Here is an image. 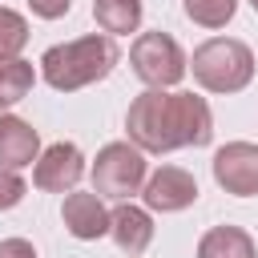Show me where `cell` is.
<instances>
[{"label":"cell","instance_id":"11","mask_svg":"<svg viewBox=\"0 0 258 258\" xmlns=\"http://www.w3.org/2000/svg\"><path fill=\"white\" fill-rule=\"evenodd\" d=\"M109 234H113V242H117L129 258H137V254L153 242V218H149V210H141V206H133V202H121V206L109 214Z\"/></svg>","mask_w":258,"mask_h":258},{"label":"cell","instance_id":"6","mask_svg":"<svg viewBox=\"0 0 258 258\" xmlns=\"http://www.w3.org/2000/svg\"><path fill=\"white\" fill-rule=\"evenodd\" d=\"M214 181L234 198H254L258 194V145L226 141L214 153Z\"/></svg>","mask_w":258,"mask_h":258},{"label":"cell","instance_id":"1","mask_svg":"<svg viewBox=\"0 0 258 258\" xmlns=\"http://www.w3.org/2000/svg\"><path fill=\"white\" fill-rule=\"evenodd\" d=\"M129 141L141 153H173L185 145H210L214 137V113L206 97L194 93H165V89H145L133 97L125 113Z\"/></svg>","mask_w":258,"mask_h":258},{"label":"cell","instance_id":"12","mask_svg":"<svg viewBox=\"0 0 258 258\" xmlns=\"http://www.w3.org/2000/svg\"><path fill=\"white\" fill-rule=\"evenodd\" d=\"M198 258H258V250L242 226H214L202 234Z\"/></svg>","mask_w":258,"mask_h":258},{"label":"cell","instance_id":"8","mask_svg":"<svg viewBox=\"0 0 258 258\" xmlns=\"http://www.w3.org/2000/svg\"><path fill=\"white\" fill-rule=\"evenodd\" d=\"M141 198H145V210H153V214H177L198 202V181L181 165H161L145 177Z\"/></svg>","mask_w":258,"mask_h":258},{"label":"cell","instance_id":"15","mask_svg":"<svg viewBox=\"0 0 258 258\" xmlns=\"http://www.w3.org/2000/svg\"><path fill=\"white\" fill-rule=\"evenodd\" d=\"M185 4V16L202 28H226L238 12V0H181Z\"/></svg>","mask_w":258,"mask_h":258},{"label":"cell","instance_id":"7","mask_svg":"<svg viewBox=\"0 0 258 258\" xmlns=\"http://www.w3.org/2000/svg\"><path fill=\"white\" fill-rule=\"evenodd\" d=\"M85 177V153L73 141H52L32 169V185L44 194H69L77 189V181Z\"/></svg>","mask_w":258,"mask_h":258},{"label":"cell","instance_id":"18","mask_svg":"<svg viewBox=\"0 0 258 258\" xmlns=\"http://www.w3.org/2000/svg\"><path fill=\"white\" fill-rule=\"evenodd\" d=\"M28 8L36 16H44V20H56V16H64L73 8V0H28Z\"/></svg>","mask_w":258,"mask_h":258},{"label":"cell","instance_id":"20","mask_svg":"<svg viewBox=\"0 0 258 258\" xmlns=\"http://www.w3.org/2000/svg\"><path fill=\"white\" fill-rule=\"evenodd\" d=\"M250 8H254V12H258V0H250Z\"/></svg>","mask_w":258,"mask_h":258},{"label":"cell","instance_id":"4","mask_svg":"<svg viewBox=\"0 0 258 258\" xmlns=\"http://www.w3.org/2000/svg\"><path fill=\"white\" fill-rule=\"evenodd\" d=\"M93 189L113 202H129L145 185V153L133 141H109L93 161Z\"/></svg>","mask_w":258,"mask_h":258},{"label":"cell","instance_id":"5","mask_svg":"<svg viewBox=\"0 0 258 258\" xmlns=\"http://www.w3.org/2000/svg\"><path fill=\"white\" fill-rule=\"evenodd\" d=\"M129 64L149 89H173L185 77V52L169 32H141L129 44Z\"/></svg>","mask_w":258,"mask_h":258},{"label":"cell","instance_id":"10","mask_svg":"<svg viewBox=\"0 0 258 258\" xmlns=\"http://www.w3.org/2000/svg\"><path fill=\"white\" fill-rule=\"evenodd\" d=\"M36 157H40L36 129L16 113H0V169H24Z\"/></svg>","mask_w":258,"mask_h":258},{"label":"cell","instance_id":"17","mask_svg":"<svg viewBox=\"0 0 258 258\" xmlns=\"http://www.w3.org/2000/svg\"><path fill=\"white\" fill-rule=\"evenodd\" d=\"M24 194H28L24 177H20L16 169H0V210H12V206H20V202H24Z\"/></svg>","mask_w":258,"mask_h":258},{"label":"cell","instance_id":"3","mask_svg":"<svg viewBox=\"0 0 258 258\" xmlns=\"http://www.w3.org/2000/svg\"><path fill=\"white\" fill-rule=\"evenodd\" d=\"M185 69H194V81L206 93H238L254 81V52L234 36H214L194 48V60H185Z\"/></svg>","mask_w":258,"mask_h":258},{"label":"cell","instance_id":"9","mask_svg":"<svg viewBox=\"0 0 258 258\" xmlns=\"http://www.w3.org/2000/svg\"><path fill=\"white\" fill-rule=\"evenodd\" d=\"M60 218H64V230L73 238H81V242H97V238L109 234V210H105V202H101L97 189L93 194L69 189V198L60 206Z\"/></svg>","mask_w":258,"mask_h":258},{"label":"cell","instance_id":"19","mask_svg":"<svg viewBox=\"0 0 258 258\" xmlns=\"http://www.w3.org/2000/svg\"><path fill=\"white\" fill-rule=\"evenodd\" d=\"M0 258H36V250L24 238H4L0 242Z\"/></svg>","mask_w":258,"mask_h":258},{"label":"cell","instance_id":"13","mask_svg":"<svg viewBox=\"0 0 258 258\" xmlns=\"http://www.w3.org/2000/svg\"><path fill=\"white\" fill-rule=\"evenodd\" d=\"M141 0H93V20L109 36H129L141 28Z\"/></svg>","mask_w":258,"mask_h":258},{"label":"cell","instance_id":"16","mask_svg":"<svg viewBox=\"0 0 258 258\" xmlns=\"http://www.w3.org/2000/svg\"><path fill=\"white\" fill-rule=\"evenodd\" d=\"M24 44H28V20L0 4V60H16Z\"/></svg>","mask_w":258,"mask_h":258},{"label":"cell","instance_id":"2","mask_svg":"<svg viewBox=\"0 0 258 258\" xmlns=\"http://www.w3.org/2000/svg\"><path fill=\"white\" fill-rule=\"evenodd\" d=\"M121 60L117 44L109 32H89L81 40L69 44H52L40 56V77L56 89V93H77L85 85H97L113 73V64Z\"/></svg>","mask_w":258,"mask_h":258},{"label":"cell","instance_id":"14","mask_svg":"<svg viewBox=\"0 0 258 258\" xmlns=\"http://www.w3.org/2000/svg\"><path fill=\"white\" fill-rule=\"evenodd\" d=\"M36 85V69L28 60H0V109L4 105H16L28 97V89Z\"/></svg>","mask_w":258,"mask_h":258}]
</instances>
